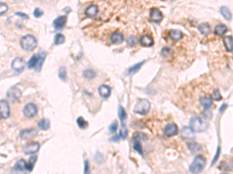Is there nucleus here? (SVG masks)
<instances>
[{"label": "nucleus", "instance_id": "1", "mask_svg": "<svg viewBox=\"0 0 233 174\" xmlns=\"http://www.w3.org/2000/svg\"><path fill=\"white\" fill-rule=\"evenodd\" d=\"M45 57H46V54L45 52L33 55L32 57L27 62V67H28V68H34L37 71H40L41 70L42 64H43L44 61H45Z\"/></svg>", "mask_w": 233, "mask_h": 174}, {"label": "nucleus", "instance_id": "2", "mask_svg": "<svg viewBox=\"0 0 233 174\" xmlns=\"http://www.w3.org/2000/svg\"><path fill=\"white\" fill-rule=\"evenodd\" d=\"M37 42L33 35H26L20 39V46L25 50L31 51L37 46Z\"/></svg>", "mask_w": 233, "mask_h": 174}, {"label": "nucleus", "instance_id": "3", "mask_svg": "<svg viewBox=\"0 0 233 174\" xmlns=\"http://www.w3.org/2000/svg\"><path fill=\"white\" fill-rule=\"evenodd\" d=\"M150 107L151 104L149 100H147V99H138L136 102L135 105H134L133 111L136 114L145 115L149 112Z\"/></svg>", "mask_w": 233, "mask_h": 174}, {"label": "nucleus", "instance_id": "4", "mask_svg": "<svg viewBox=\"0 0 233 174\" xmlns=\"http://www.w3.org/2000/svg\"><path fill=\"white\" fill-rule=\"evenodd\" d=\"M190 126L196 132H201L208 128V124L199 117H193L190 121Z\"/></svg>", "mask_w": 233, "mask_h": 174}, {"label": "nucleus", "instance_id": "5", "mask_svg": "<svg viewBox=\"0 0 233 174\" xmlns=\"http://www.w3.org/2000/svg\"><path fill=\"white\" fill-rule=\"evenodd\" d=\"M205 163H206V159L204 156H197L190 166V171L193 173L201 172L202 169L204 167Z\"/></svg>", "mask_w": 233, "mask_h": 174}, {"label": "nucleus", "instance_id": "6", "mask_svg": "<svg viewBox=\"0 0 233 174\" xmlns=\"http://www.w3.org/2000/svg\"><path fill=\"white\" fill-rule=\"evenodd\" d=\"M22 95V91L17 87H12L7 91L6 96L10 102H14L18 100Z\"/></svg>", "mask_w": 233, "mask_h": 174}, {"label": "nucleus", "instance_id": "7", "mask_svg": "<svg viewBox=\"0 0 233 174\" xmlns=\"http://www.w3.org/2000/svg\"><path fill=\"white\" fill-rule=\"evenodd\" d=\"M25 67V61L23 58L17 57L13 61L11 64L12 69L14 70L17 74H20L23 71Z\"/></svg>", "mask_w": 233, "mask_h": 174}, {"label": "nucleus", "instance_id": "8", "mask_svg": "<svg viewBox=\"0 0 233 174\" xmlns=\"http://www.w3.org/2000/svg\"><path fill=\"white\" fill-rule=\"evenodd\" d=\"M37 113V109L34 104L28 103L25 105L24 109H23V114L25 116L32 118V117L35 116Z\"/></svg>", "mask_w": 233, "mask_h": 174}, {"label": "nucleus", "instance_id": "9", "mask_svg": "<svg viewBox=\"0 0 233 174\" xmlns=\"http://www.w3.org/2000/svg\"><path fill=\"white\" fill-rule=\"evenodd\" d=\"M10 109L9 103L6 100H1L0 102V116L1 118H7L10 117Z\"/></svg>", "mask_w": 233, "mask_h": 174}, {"label": "nucleus", "instance_id": "10", "mask_svg": "<svg viewBox=\"0 0 233 174\" xmlns=\"http://www.w3.org/2000/svg\"><path fill=\"white\" fill-rule=\"evenodd\" d=\"M177 131H178V127L174 123L167 124L165 126V128H164V134L167 137H171L173 135H175Z\"/></svg>", "mask_w": 233, "mask_h": 174}, {"label": "nucleus", "instance_id": "11", "mask_svg": "<svg viewBox=\"0 0 233 174\" xmlns=\"http://www.w3.org/2000/svg\"><path fill=\"white\" fill-rule=\"evenodd\" d=\"M39 148H40V144L38 143H27L24 146L23 151L26 154H34L38 151Z\"/></svg>", "mask_w": 233, "mask_h": 174}, {"label": "nucleus", "instance_id": "12", "mask_svg": "<svg viewBox=\"0 0 233 174\" xmlns=\"http://www.w3.org/2000/svg\"><path fill=\"white\" fill-rule=\"evenodd\" d=\"M180 135L185 139L193 140L194 139V131L190 127H184L180 131Z\"/></svg>", "mask_w": 233, "mask_h": 174}, {"label": "nucleus", "instance_id": "13", "mask_svg": "<svg viewBox=\"0 0 233 174\" xmlns=\"http://www.w3.org/2000/svg\"><path fill=\"white\" fill-rule=\"evenodd\" d=\"M37 134V131L33 128H30V129H23L20 131V138L21 139H27L32 138L35 136Z\"/></svg>", "mask_w": 233, "mask_h": 174}, {"label": "nucleus", "instance_id": "14", "mask_svg": "<svg viewBox=\"0 0 233 174\" xmlns=\"http://www.w3.org/2000/svg\"><path fill=\"white\" fill-rule=\"evenodd\" d=\"M66 20L67 18L65 16H60V17H57L53 22V26L55 29L60 30L64 28V25L66 23Z\"/></svg>", "mask_w": 233, "mask_h": 174}, {"label": "nucleus", "instance_id": "15", "mask_svg": "<svg viewBox=\"0 0 233 174\" xmlns=\"http://www.w3.org/2000/svg\"><path fill=\"white\" fill-rule=\"evenodd\" d=\"M162 14L158 9L154 8L150 10V19L154 23H159L162 20Z\"/></svg>", "mask_w": 233, "mask_h": 174}, {"label": "nucleus", "instance_id": "16", "mask_svg": "<svg viewBox=\"0 0 233 174\" xmlns=\"http://www.w3.org/2000/svg\"><path fill=\"white\" fill-rule=\"evenodd\" d=\"M111 87L107 85H105V84L99 86V89H98V92H99L100 97L104 99L109 98V96L111 95Z\"/></svg>", "mask_w": 233, "mask_h": 174}, {"label": "nucleus", "instance_id": "17", "mask_svg": "<svg viewBox=\"0 0 233 174\" xmlns=\"http://www.w3.org/2000/svg\"><path fill=\"white\" fill-rule=\"evenodd\" d=\"M200 103L204 109H208L213 104V98L210 95H204L200 98Z\"/></svg>", "mask_w": 233, "mask_h": 174}, {"label": "nucleus", "instance_id": "18", "mask_svg": "<svg viewBox=\"0 0 233 174\" xmlns=\"http://www.w3.org/2000/svg\"><path fill=\"white\" fill-rule=\"evenodd\" d=\"M111 41L115 44H119L124 41V36L119 32H114L111 35Z\"/></svg>", "mask_w": 233, "mask_h": 174}, {"label": "nucleus", "instance_id": "19", "mask_svg": "<svg viewBox=\"0 0 233 174\" xmlns=\"http://www.w3.org/2000/svg\"><path fill=\"white\" fill-rule=\"evenodd\" d=\"M98 13V7L96 5H91L89 6L85 10V15L87 17L89 18H92V17H94Z\"/></svg>", "mask_w": 233, "mask_h": 174}, {"label": "nucleus", "instance_id": "20", "mask_svg": "<svg viewBox=\"0 0 233 174\" xmlns=\"http://www.w3.org/2000/svg\"><path fill=\"white\" fill-rule=\"evenodd\" d=\"M140 43L142 46H146V47H149V46H152L153 44V39L151 36H147V35H144L140 38Z\"/></svg>", "mask_w": 233, "mask_h": 174}, {"label": "nucleus", "instance_id": "21", "mask_svg": "<svg viewBox=\"0 0 233 174\" xmlns=\"http://www.w3.org/2000/svg\"><path fill=\"white\" fill-rule=\"evenodd\" d=\"M223 43L225 45V49L229 52H231L233 50V38L230 36H224L223 37Z\"/></svg>", "mask_w": 233, "mask_h": 174}, {"label": "nucleus", "instance_id": "22", "mask_svg": "<svg viewBox=\"0 0 233 174\" xmlns=\"http://www.w3.org/2000/svg\"><path fill=\"white\" fill-rule=\"evenodd\" d=\"M228 31L227 26L223 24H218L215 26V33L218 36H222Z\"/></svg>", "mask_w": 233, "mask_h": 174}, {"label": "nucleus", "instance_id": "23", "mask_svg": "<svg viewBox=\"0 0 233 174\" xmlns=\"http://www.w3.org/2000/svg\"><path fill=\"white\" fill-rule=\"evenodd\" d=\"M26 167H27V163H26L25 160L23 159H20L17 162V163L14 166V170L23 171L26 169Z\"/></svg>", "mask_w": 233, "mask_h": 174}, {"label": "nucleus", "instance_id": "24", "mask_svg": "<svg viewBox=\"0 0 233 174\" xmlns=\"http://www.w3.org/2000/svg\"><path fill=\"white\" fill-rule=\"evenodd\" d=\"M169 37L171 38L173 40H179L182 38L183 36V33L182 32L180 31V30H173L169 31Z\"/></svg>", "mask_w": 233, "mask_h": 174}, {"label": "nucleus", "instance_id": "25", "mask_svg": "<svg viewBox=\"0 0 233 174\" xmlns=\"http://www.w3.org/2000/svg\"><path fill=\"white\" fill-rule=\"evenodd\" d=\"M38 127L39 128L42 130H47L50 128V122L48 120L45 119V118H43V119L40 120L37 123Z\"/></svg>", "mask_w": 233, "mask_h": 174}, {"label": "nucleus", "instance_id": "26", "mask_svg": "<svg viewBox=\"0 0 233 174\" xmlns=\"http://www.w3.org/2000/svg\"><path fill=\"white\" fill-rule=\"evenodd\" d=\"M220 11H221V13H222V15L224 17V18L226 19L227 20H231V12H230V10L228 9L227 7L222 6L221 7V9H220Z\"/></svg>", "mask_w": 233, "mask_h": 174}, {"label": "nucleus", "instance_id": "27", "mask_svg": "<svg viewBox=\"0 0 233 174\" xmlns=\"http://www.w3.org/2000/svg\"><path fill=\"white\" fill-rule=\"evenodd\" d=\"M198 30L202 35H207L210 31V26L208 23H201L198 26Z\"/></svg>", "mask_w": 233, "mask_h": 174}, {"label": "nucleus", "instance_id": "28", "mask_svg": "<svg viewBox=\"0 0 233 174\" xmlns=\"http://www.w3.org/2000/svg\"><path fill=\"white\" fill-rule=\"evenodd\" d=\"M144 63H145V61H143L141 63H138V64H135L134 66H132L131 68H129L128 71H127V73H128L129 74H134V73L138 72V71L140 70V68H142V66L144 64Z\"/></svg>", "mask_w": 233, "mask_h": 174}, {"label": "nucleus", "instance_id": "29", "mask_svg": "<svg viewBox=\"0 0 233 174\" xmlns=\"http://www.w3.org/2000/svg\"><path fill=\"white\" fill-rule=\"evenodd\" d=\"M133 147H134V150L135 151H137L138 153L140 155H142V145H141L140 141H139L138 138V137H134V145H133Z\"/></svg>", "mask_w": 233, "mask_h": 174}, {"label": "nucleus", "instance_id": "30", "mask_svg": "<svg viewBox=\"0 0 233 174\" xmlns=\"http://www.w3.org/2000/svg\"><path fill=\"white\" fill-rule=\"evenodd\" d=\"M36 159H37V157L35 155H32V156H30V159H29L28 163H27L26 170L29 171V172L32 171V169H33V165H34L35 161H36Z\"/></svg>", "mask_w": 233, "mask_h": 174}, {"label": "nucleus", "instance_id": "31", "mask_svg": "<svg viewBox=\"0 0 233 174\" xmlns=\"http://www.w3.org/2000/svg\"><path fill=\"white\" fill-rule=\"evenodd\" d=\"M76 122H77L78 126L80 127L81 129H85V128H87V126H88L87 122H86V120H85L83 117H81V116L79 117V118H77V120H76Z\"/></svg>", "mask_w": 233, "mask_h": 174}, {"label": "nucleus", "instance_id": "32", "mask_svg": "<svg viewBox=\"0 0 233 174\" xmlns=\"http://www.w3.org/2000/svg\"><path fill=\"white\" fill-rule=\"evenodd\" d=\"M127 135V128L124 123H122L121 130H120V138L121 139H125Z\"/></svg>", "mask_w": 233, "mask_h": 174}, {"label": "nucleus", "instance_id": "33", "mask_svg": "<svg viewBox=\"0 0 233 174\" xmlns=\"http://www.w3.org/2000/svg\"><path fill=\"white\" fill-rule=\"evenodd\" d=\"M64 36L61 33H57L55 36V44H61L64 42Z\"/></svg>", "mask_w": 233, "mask_h": 174}, {"label": "nucleus", "instance_id": "34", "mask_svg": "<svg viewBox=\"0 0 233 174\" xmlns=\"http://www.w3.org/2000/svg\"><path fill=\"white\" fill-rule=\"evenodd\" d=\"M83 76H84L87 79H92L93 77H95L96 76V73L93 70L89 69V70H86V71L83 72Z\"/></svg>", "mask_w": 233, "mask_h": 174}, {"label": "nucleus", "instance_id": "35", "mask_svg": "<svg viewBox=\"0 0 233 174\" xmlns=\"http://www.w3.org/2000/svg\"><path fill=\"white\" fill-rule=\"evenodd\" d=\"M118 116H119L121 122H124V120L126 119V118H127V113H126L124 108L121 106L119 107V110H118Z\"/></svg>", "mask_w": 233, "mask_h": 174}, {"label": "nucleus", "instance_id": "36", "mask_svg": "<svg viewBox=\"0 0 233 174\" xmlns=\"http://www.w3.org/2000/svg\"><path fill=\"white\" fill-rule=\"evenodd\" d=\"M58 77L61 81H64L66 80V70L64 67H61L58 71Z\"/></svg>", "mask_w": 233, "mask_h": 174}, {"label": "nucleus", "instance_id": "37", "mask_svg": "<svg viewBox=\"0 0 233 174\" xmlns=\"http://www.w3.org/2000/svg\"><path fill=\"white\" fill-rule=\"evenodd\" d=\"M161 54L163 56H171V54H173V50L172 49H170L169 47H164L162 48Z\"/></svg>", "mask_w": 233, "mask_h": 174}, {"label": "nucleus", "instance_id": "38", "mask_svg": "<svg viewBox=\"0 0 233 174\" xmlns=\"http://www.w3.org/2000/svg\"><path fill=\"white\" fill-rule=\"evenodd\" d=\"M7 10H8V6H7L6 4L3 3V2H1V3H0V15H4L7 12Z\"/></svg>", "mask_w": 233, "mask_h": 174}, {"label": "nucleus", "instance_id": "39", "mask_svg": "<svg viewBox=\"0 0 233 174\" xmlns=\"http://www.w3.org/2000/svg\"><path fill=\"white\" fill-rule=\"evenodd\" d=\"M117 128H118V122L117 121H114L109 126L110 131L111 132H114V131H116Z\"/></svg>", "mask_w": 233, "mask_h": 174}, {"label": "nucleus", "instance_id": "40", "mask_svg": "<svg viewBox=\"0 0 233 174\" xmlns=\"http://www.w3.org/2000/svg\"><path fill=\"white\" fill-rule=\"evenodd\" d=\"M43 14H44L43 11H42V10H41L40 9H38V8L35 9L34 11H33V16H34L36 18H39V17H42V16H43Z\"/></svg>", "mask_w": 233, "mask_h": 174}, {"label": "nucleus", "instance_id": "41", "mask_svg": "<svg viewBox=\"0 0 233 174\" xmlns=\"http://www.w3.org/2000/svg\"><path fill=\"white\" fill-rule=\"evenodd\" d=\"M127 43L130 46H132L135 44V38L132 36H130L127 39Z\"/></svg>", "mask_w": 233, "mask_h": 174}, {"label": "nucleus", "instance_id": "42", "mask_svg": "<svg viewBox=\"0 0 233 174\" xmlns=\"http://www.w3.org/2000/svg\"><path fill=\"white\" fill-rule=\"evenodd\" d=\"M213 97H214V98L216 99V100H220V99L222 98V96H221V94H220L219 91H218V89H215V90L214 91Z\"/></svg>", "mask_w": 233, "mask_h": 174}, {"label": "nucleus", "instance_id": "43", "mask_svg": "<svg viewBox=\"0 0 233 174\" xmlns=\"http://www.w3.org/2000/svg\"><path fill=\"white\" fill-rule=\"evenodd\" d=\"M95 159H96V162H97V163H100V162L103 160V156L101 155V153H96V156H95Z\"/></svg>", "mask_w": 233, "mask_h": 174}, {"label": "nucleus", "instance_id": "44", "mask_svg": "<svg viewBox=\"0 0 233 174\" xmlns=\"http://www.w3.org/2000/svg\"><path fill=\"white\" fill-rule=\"evenodd\" d=\"M84 172L85 173H89V162L87 160H86L84 164Z\"/></svg>", "mask_w": 233, "mask_h": 174}, {"label": "nucleus", "instance_id": "45", "mask_svg": "<svg viewBox=\"0 0 233 174\" xmlns=\"http://www.w3.org/2000/svg\"><path fill=\"white\" fill-rule=\"evenodd\" d=\"M16 15L19 16V17H22V18L23 19H28V16L27 15V14H25V13H20V12H18V13H16Z\"/></svg>", "mask_w": 233, "mask_h": 174}, {"label": "nucleus", "instance_id": "46", "mask_svg": "<svg viewBox=\"0 0 233 174\" xmlns=\"http://www.w3.org/2000/svg\"><path fill=\"white\" fill-rule=\"evenodd\" d=\"M219 153H220V150L219 148L218 149V150H217V153H216V155H215V157L213 159V162H212V164H213L214 163H215L216 162V160L218 159V156H219Z\"/></svg>", "mask_w": 233, "mask_h": 174}, {"label": "nucleus", "instance_id": "47", "mask_svg": "<svg viewBox=\"0 0 233 174\" xmlns=\"http://www.w3.org/2000/svg\"><path fill=\"white\" fill-rule=\"evenodd\" d=\"M226 108H227V105H223L222 106V108H220V112H222L224 110H225V109H226Z\"/></svg>", "mask_w": 233, "mask_h": 174}, {"label": "nucleus", "instance_id": "48", "mask_svg": "<svg viewBox=\"0 0 233 174\" xmlns=\"http://www.w3.org/2000/svg\"><path fill=\"white\" fill-rule=\"evenodd\" d=\"M111 140H113V141H118V135H114V136H113L112 138H111Z\"/></svg>", "mask_w": 233, "mask_h": 174}, {"label": "nucleus", "instance_id": "49", "mask_svg": "<svg viewBox=\"0 0 233 174\" xmlns=\"http://www.w3.org/2000/svg\"><path fill=\"white\" fill-rule=\"evenodd\" d=\"M171 1H174V0H171Z\"/></svg>", "mask_w": 233, "mask_h": 174}]
</instances>
